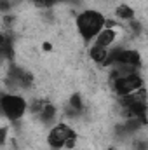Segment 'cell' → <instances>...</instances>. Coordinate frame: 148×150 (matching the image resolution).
I'll return each instance as SVG.
<instances>
[{
  "label": "cell",
  "instance_id": "6da1fadb",
  "mask_svg": "<svg viewBox=\"0 0 148 150\" xmlns=\"http://www.w3.org/2000/svg\"><path fill=\"white\" fill-rule=\"evenodd\" d=\"M75 26H77V32L84 42H92L101 33L103 28H106V18L99 11L85 9L77 16Z\"/></svg>",
  "mask_w": 148,
  "mask_h": 150
},
{
  "label": "cell",
  "instance_id": "7a4b0ae2",
  "mask_svg": "<svg viewBox=\"0 0 148 150\" xmlns=\"http://www.w3.org/2000/svg\"><path fill=\"white\" fill-rule=\"evenodd\" d=\"M47 145L54 150L59 149H75L77 145V133L72 126H68L66 122H58L54 126H51L49 133H47Z\"/></svg>",
  "mask_w": 148,
  "mask_h": 150
},
{
  "label": "cell",
  "instance_id": "3957f363",
  "mask_svg": "<svg viewBox=\"0 0 148 150\" xmlns=\"http://www.w3.org/2000/svg\"><path fill=\"white\" fill-rule=\"evenodd\" d=\"M0 108L7 120L16 122L19 119H23V115L30 108V103L26 101L25 96H21L18 93H4L0 96Z\"/></svg>",
  "mask_w": 148,
  "mask_h": 150
},
{
  "label": "cell",
  "instance_id": "277c9868",
  "mask_svg": "<svg viewBox=\"0 0 148 150\" xmlns=\"http://www.w3.org/2000/svg\"><path fill=\"white\" fill-rule=\"evenodd\" d=\"M111 87H113V91H115L117 96L125 98V96H131V94H134V93H138V91L143 89V79L140 77V74L120 75V77L113 79Z\"/></svg>",
  "mask_w": 148,
  "mask_h": 150
},
{
  "label": "cell",
  "instance_id": "5b68a950",
  "mask_svg": "<svg viewBox=\"0 0 148 150\" xmlns=\"http://www.w3.org/2000/svg\"><path fill=\"white\" fill-rule=\"evenodd\" d=\"M9 79L12 80V84H14L16 87H28V86L32 84V79H33V77H32L30 72H26V70H23V68L12 67Z\"/></svg>",
  "mask_w": 148,
  "mask_h": 150
},
{
  "label": "cell",
  "instance_id": "8992f818",
  "mask_svg": "<svg viewBox=\"0 0 148 150\" xmlns=\"http://www.w3.org/2000/svg\"><path fill=\"white\" fill-rule=\"evenodd\" d=\"M115 40H117V32L113 28H103L101 33L92 40V45H96V47H106L108 49L110 45H113Z\"/></svg>",
  "mask_w": 148,
  "mask_h": 150
},
{
  "label": "cell",
  "instance_id": "52a82bcc",
  "mask_svg": "<svg viewBox=\"0 0 148 150\" xmlns=\"http://www.w3.org/2000/svg\"><path fill=\"white\" fill-rule=\"evenodd\" d=\"M82 112H84V101H82V96H80L78 93H75L73 96L68 100V103H66V113L72 115V117H77V115H80Z\"/></svg>",
  "mask_w": 148,
  "mask_h": 150
},
{
  "label": "cell",
  "instance_id": "ba28073f",
  "mask_svg": "<svg viewBox=\"0 0 148 150\" xmlns=\"http://www.w3.org/2000/svg\"><path fill=\"white\" fill-rule=\"evenodd\" d=\"M108 49L106 47H96V45H91V49H89V58L94 61V63H98V65H105V61H106V58H108Z\"/></svg>",
  "mask_w": 148,
  "mask_h": 150
},
{
  "label": "cell",
  "instance_id": "9c48e42d",
  "mask_svg": "<svg viewBox=\"0 0 148 150\" xmlns=\"http://www.w3.org/2000/svg\"><path fill=\"white\" fill-rule=\"evenodd\" d=\"M134 9L131 5H125V4H120L115 7V16L118 19H124V21H132L134 19Z\"/></svg>",
  "mask_w": 148,
  "mask_h": 150
},
{
  "label": "cell",
  "instance_id": "30bf717a",
  "mask_svg": "<svg viewBox=\"0 0 148 150\" xmlns=\"http://www.w3.org/2000/svg\"><path fill=\"white\" fill-rule=\"evenodd\" d=\"M35 4H37L38 7H51V5H54V4H58L59 0H33Z\"/></svg>",
  "mask_w": 148,
  "mask_h": 150
}]
</instances>
